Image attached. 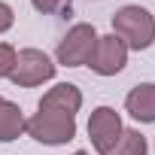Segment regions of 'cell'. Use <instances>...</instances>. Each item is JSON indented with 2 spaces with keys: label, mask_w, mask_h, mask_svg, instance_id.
<instances>
[{
  "label": "cell",
  "mask_w": 155,
  "mask_h": 155,
  "mask_svg": "<svg viewBox=\"0 0 155 155\" xmlns=\"http://www.w3.org/2000/svg\"><path fill=\"white\" fill-rule=\"evenodd\" d=\"M76 131H79L76 113H67L46 101H40L37 113H31L25 122V134L43 146H67L70 140H76Z\"/></svg>",
  "instance_id": "6da1fadb"
},
{
  "label": "cell",
  "mask_w": 155,
  "mask_h": 155,
  "mask_svg": "<svg viewBox=\"0 0 155 155\" xmlns=\"http://www.w3.org/2000/svg\"><path fill=\"white\" fill-rule=\"evenodd\" d=\"M113 34L128 46V52H146L155 46V15L140 3H128L116 9Z\"/></svg>",
  "instance_id": "7a4b0ae2"
},
{
  "label": "cell",
  "mask_w": 155,
  "mask_h": 155,
  "mask_svg": "<svg viewBox=\"0 0 155 155\" xmlns=\"http://www.w3.org/2000/svg\"><path fill=\"white\" fill-rule=\"evenodd\" d=\"M97 28L88 21H76L73 28H67V34L61 37L58 49H55V64L61 67H88L94 46H97Z\"/></svg>",
  "instance_id": "3957f363"
},
{
  "label": "cell",
  "mask_w": 155,
  "mask_h": 155,
  "mask_svg": "<svg viewBox=\"0 0 155 155\" xmlns=\"http://www.w3.org/2000/svg\"><path fill=\"white\" fill-rule=\"evenodd\" d=\"M55 73H58L55 58H49L43 49L28 46V49H18V55H15V67L9 73V82L18 88H40V85L55 79Z\"/></svg>",
  "instance_id": "277c9868"
},
{
  "label": "cell",
  "mask_w": 155,
  "mask_h": 155,
  "mask_svg": "<svg viewBox=\"0 0 155 155\" xmlns=\"http://www.w3.org/2000/svg\"><path fill=\"white\" fill-rule=\"evenodd\" d=\"M125 125H122V116L113 110V107H94L91 116H88V140L94 146L97 155H107L116 140L122 137Z\"/></svg>",
  "instance_id": "5b68a950"
},
{
  "label": "cell",
  "mask_w": 155,
  "mask_h": 155,
  "mask_svg": "<svg viewBox=\"0 0 155 155\" xmlns=\"http://www.w3.org/2000/svg\"><path fill=\"white\" fill-rule=\"evenodd\" d=\"M128 46L116 37V34H101L97 37V46H94V55L88 61L91 73L97 76H116L128 67Z\"/></svg>",
  "instance_id": "8992f818"
},
{
  "label": "cell",
  "mask_w": 155,
  "mask_h": 155,
  "mask_svg": "<svg viewBox=\"0 0 155 155\" xmlns=\"http://www.w3.org/2000/svg\"><path fill=\"white\" fill-rule=\"evenodd\" d=\"M125 113L140 125H155V82H140L125 94Z\"/></svg>",
  "instance_id": "52a82bcc"
},
{
  "label": "cell",
  "mask_w": 155,
  "mask_h": 155,
  "mask_svg": "<svg viewBox=\"0 0 155 155\" xmlns=\"http://www.w3.org/2000/svg\"><path fill=\"white\" fill-rule=\"evenodd\" d=\"M25 122H28V116L21 113V107L0 94V143H12V140L25 137Z\"/></svg>",
  "instance_id": "ba28073f"
},
{
  "label": "cell",
  "mask_w": 155,
  "mask_h": 155,
  "mask_svg": "<svg viewBox=\"0 0 155 155\" xmlns=\"http://www.w3.org/2000/svg\"><path fill=\"white\" fill-rule=\"evenodd\" d=\"M107 155H149V140L137 128H125L122 137L116 140V146Z\"/></svg>",
  "instance_id": "9c48e42d"
},
{
  "label": "cell",
  "mask_w": 155,
  "mask_h": 155,
  "mask_svg": "<svg viewBox=\"0 0 155 155\" xmlns=\"http://www.w3.org/2000/svg\"><path fill=\"white\" fill-rule=\"evenodd\" d=\"M31 6L40 15H67L73 9V0H31Z\"/></svg>",
  "instance_id": "30bf717a"
},
{
  "label": "cell",
  "mask_w": 155,
  "mask_h": 155,
  "mask_svg": "<svg viewBox=\"0 0 155 155\" xmlns=\"http://www.w3.org/2000/svg\"><path fill=\"white\" fill-rule=\"evenodd\" d=\"M15 55H18V49L12 43H0V79H9V73L15 67Z\"/></svg>",
  "instance_id": "8fae6325"
},
{
  "label": "cell",
  "mask_w": 155,
  "mask_h": 155,
  "mask_svg": "<svg viewBox=\"0 0 155 155\" xmlns=\"http://www.w3.org/2000/svg\"><path fill=\"white\" fill-rule=\"evenodd\" d=\"M12 25H15V9L6 3V0H0V34H6Z\"/></svg>",
  "instance_id": "7c38bea8"
},
{
  "label": "cell",
  "mask_w": 155,
  "mask_h": 155,
  "mask_svg": "<svg viewBox=\"0 0 155 155\" xmlns=\"http://www.w3.org/2000/svg\"><path fill=\"white\" fill-rule=\"evenodd\" d=\"M70 155H88V152H85V149H76V152H70Z\"/></svg>",
  "instance_id": "4fadbf2b"
}]
</instances>
